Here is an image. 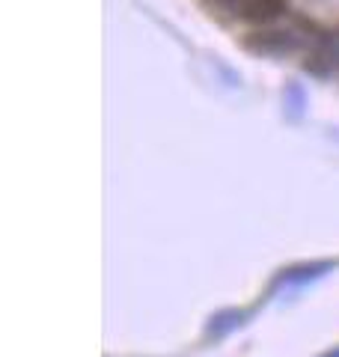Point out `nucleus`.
Masks as SVG:
<instances>
[{"instance_id": "nucleus-4", "label": "nucleus", "mask_w": 339, "mask_h": 357, "mask_svg": "<svg viewBox=\"0 0 339 357\" xmlns=\"http://www.w3.org/2000/svg\"><path fill=\"white\" fill-rule=\"evenodd\" d=\"M286 9H289L286 0H244V9L239 18L253 21V24H271L280 15H286Z\"/></svg>"}, {"instance_id": "nucleus-2", "label": "nucleus", "mask_w": 339, "mask_h": 357, "mask_svg": "<svg viewBox=\"0 0 339 357\" xmlns=\"http://www.w3.org/2000/svg\"><path fill=\"white\" fill-rule=\"evenodd\" d=\"M333 268H336V262H331V259H322V262H301V265L282 268V271L274 277L271 289H280V286H303V283L322 280V277L331 274Z\"/></svg>"}, {"instance_id": "nucleus-3", "label": "nucleus", "mask_w": 339, "mask_h": 357, "mask_svg": "<svg viewBox=\"0 0 339 357\" xmlns=\"http://www.w3.org/2000/svg\"><path fill=\"white\" fill-rule=\"evenodd\" d=\"M250 316H253L250 310H239V307L218 310V312H214V316L206 321V337H209V340H223V337H229L232 331L244 328Z\"/></svg>"}, {"instance_id": "nucleus-6", "label": "nucleus", "mask_w": 339, "mask_h": 357, "mask_svg": "<svg viewBox=\"0 0 339 357\" xmlns=\"http://www.w3.org/2000/svg\"><path fill=\"white\" fill-rule=\"evenodd\" d=\"M319 357H339V345H333V349H327L324 354H319Z\"/></svg>"}, {"instance_id": "nucleus-1", "label": "nucleus", "mask_w": 339, "mask_h": 357, "mask_svg": "<svg viewBox=\"0 0 339 357\" xmlns=\"http://www.w3.org/2000/svg\"><path fill=\"white\" fill-rule=\"evenodd\" d=\"M298 36L289 30H256L244 36V48L259 57H286V54L298 51Z\"/></svg>"}, {"instance_id": "nucleus-5", "label": "nucleus", "mask_w": 339, "mask_h": 357, "mask_svg": "<svg viewBox=\"0 0 339 357\" xmlns=\"http://www.w3.org/2000/svg\"><path fill=\"white\" fill-rule=\"evenodd\" d=\"M202 6L211 9V13L239 18V15H241V9H244V0H202Z\"/></svg>"}]
</instances>
